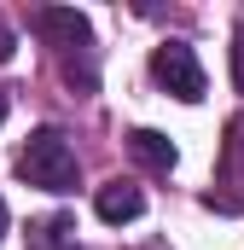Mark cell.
<instances>
[{
	"label": "cell",
	"instance_id": "1",
	"mask_svg": "<svg viewBox=\"0 0 244 250\" xmlns=\"http://www.w3.org/2000/svg\"><path fill=\"white\" fill-rule=\"evenodd\" d=\"M18 175H23V187H41V192H53V198L81 187V163H76V151H70V140H64L59 128H35L23 140Z\"/></svg>",
	"mask_w": 244,
	"mask_h": 250
},
{
	"label": "cell",
	"instance_id": "2",
	"mask_svg": "<svg viewBox=\"0 0 244 250\" xmlns=\"http://www.w3.org/2000/svg\"><path fill=\"white\" fill-rule=\"evenodd\" d=\"M151 76H157V87L175 93L181 105H198V99H203V64H198V53H192L186 41H163V47L151 53Z\"/></svg>",
	"mask_w": 244,
	"mask_h": 250
},
{
	"label": "cell",
	"instance_id": "3",
	"mask_svg": "<svg viewBox=\"0 0 244 250\" xmlns=\"http://www.w3.org/2000/svg\"><path fill=\"white\" fill-rule=\"evenodd\" d=\"M35 29L59 47L64 59H76V53L87 59V47H93V23H87L76 6H41V12H35Z\"/></svg>",
	"mask_w": 244,
	"mask_h": 250
},
{
	"label": "cell",
	"instance_id": "4",
	"mask_svg": "<svg viewBox=\"0 0 244 250\" xmlns=\"http://www.w3.org/2000/svg\"><path fill=\"white\" fill-rule=\"evenodd\" d=\"M93 209H99V221L122 227V221H134V215L145 209V192L134 187V181H105V187L93 192Z\"/></svg>",
	"mask_w": 244,
	"mask_h": 250
},
{
	"label": "cell",
	"instance_id": "5",
	"mask_svg": "<svg viewBox=\"0 0 244 250\" xmlns=\"http://www.w3.org/2000/svg\"><path fill=\"white\" fill-rule=\"evenodd\" d=\"M128 151H134L145 169H157V175H169V169L181 163L175 140H169V134H157V128H134V134H128Z\"/></svg>",
	"mask_w": 244,
	"mask_h": 250
},
{
	"label": "cell",
	"instance_id": "6",
	"mask_svg": "<svg viewBox=\"0 0 244 250\" xmlns=\"http://www.w3.org/2000/svg\"><path fill=\"white\" fill-rule=\"evenodd\" d=\"M29 250H76V221L70 215H47L29 227Z\"/></svg>",
	"mask_w": 244,
	"mask_h": 250
},
{
	"label": "cell",
	"instance_id": "7",
	"mask_svg": "<svg viewBox=\"0 0 244 250\" xmlns=\"http://www.w3.org/2000/svg\"><path fill=\"white\" fill-rule=\"evenodd\" d=\"M233 87L244 93V29L233 35Z\"/></svg>",
	"mask_w": 244,
	"mask_h": 250
},
{
	"label": "cell",
	"instance_id": "8",
	"mask_svg": "<svg viewBox=\"0 0 244 250\" xmlns=\"http://www.w3.org/2000/svg\"><path fill=\"white\" fill-rule=\"evenodd\" d=\"M0 59H12V35L6 29H0Z\"/></svg>",
	"mask_w": 244,
	"mask_h": 250
},
{
	"label": "cell",
	"instance_id": "9",
	"mask_svg": "<svg viewBox=\"0 0 244 250\" xmlns=\"http://www.w3.org/2000/svg\"><path fill=\"white\" fill-rule=\"evenodd\" d=\"M0 239H6V198H0Z\"/></svg>",
	"mask_w": 244,
	"mask_h": 250
},
{
	"label": "cell",
	"instance_id": "10",
	"mask_svg": "<svg viewBox=\"0 0 244 250\" xmlns=\"http://www.w3.org/2000/svg\"><path fill=\"white\" fill-rule=\"evenodd\" d=\"M0 123H6V93H0Z\"/></svg>",
	"mask_w": 244,
	"mask_h": 250
},
{
	"label": "cell",
	"instance_id": "11",
	"mask_svg": "<svg viewBox=\"0 0 244 250\" xmlns=\"http://www.w3.org/2000/svg\"><path fill=\"white\" fill-rule=\"evenodd\" d=\"M151 250H169V245H151Z\"/></svg>",
	"mask_w": 244,
	"mask_h": 250
}]
</instances>
